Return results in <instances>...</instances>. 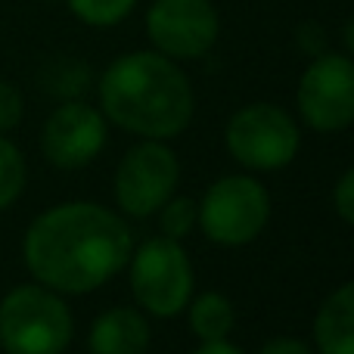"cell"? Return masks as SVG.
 Listing matches in <instances>:
<instances>
[{"mask_svg":"<svg viewBox=\"0 0 354 354\" xmlns=\"http://www.w3.org/2000/svg\"><path fill=\"white\" fill-rule=\"evenodd\" d=\"M109 122L100 109L81 100H62L41 131V153L59 171L87 168L106 147Z\"/></svg>","mask_w":354,"mask_h":354,"instance_id":"10","label":"cell"},{"mask_svg":"<svg viewBox=\"0 0 354 354\" xmlns=\"http://www.w3.org/2000/svg\"><path fill=\"white\" fill-rule=\"evenodd\" d=\"M295 47L301 50V53L308 56V59H314V56L326 53V47H330V35H326V28L320 22H301L299 28H295Z\"/></svg>","mask_w":354,"mask_h":354,"instance_id":"19","label":"cell"},{"mask_svg":"<svg viewBox=\"0 0 354 354\" xmlns=\"http://www.w3.org/2000/svg\"><path fill=\"white\" fill-rule=\"evenodd\" d=\"M149 320L143 311L118 305L103 311L91 324L87 348L91 354H147L149 348Z\"/></svg>","mask_w":354,"mask_h":354,"instance_id":"11","label":"cell"},{"mask_svg":"<svg viewBox=\"0 0 354 354\" xmlns=\"http://www.w3.org/2000/svg\"><path fill=\"white\" fill-rule=\"evenodd\" d=\"M333 205L336 214L345 221L348 227H354V168H348L333 187Z\"/></svg>","mask_w":354,"mask_h":354,"instance_id":"20","label":"cell"},{"mask_svg":"<svg viewBox=\"0 0 354 354\" xmlns=\"http://www.w3.org/2000/svg\"><path fill=\"white\" fill-rule=\"evenodd\" d=\"M100 112L115 128L143 140H171L189 128L196 112L187 72L159 50H134L100 75Z\"/></svg>","mask_w":354,"mask_h":354,"instance_id":"2","label":"cell"},{"mask_svg":"<svg viewBox=\"0 0 354 354\" xmlns=\"http://www.w3.org/2000/svg\"><path fill=\"white\" fill-rule=\"evenodd\" d=\"M189 314V330L199 342H218V339H227L236 326V308L227 299L224 292H199L189 299L187 305Z\"/></svg>","mask_w":354,"mask_h":354,"instance_id":"13","label":"cell"},{"mask_svg":"<svg viewBox=\"0 0 354 354\" xmlns=\"http://www.w3.org/2000/svg\"><path fill=\"white\" fill-rule=\"evenodd\" d=\"M75 336L66 299L41 283L16 286L0 299V351L62 354Z\"/></svg>","mask_w":354,"mask_h":354,"instance_id":"3","label":"cell"},{"mask_svg":"<svg viewBox=\"0 0 354 354\" xmlns=\"http://www.w3.org/2000/svg\"><path fill=\"white\" fill-rule=\"evenodd\" d=\"M193 354H245V351L236 348L230 339H218V342H199V348Z\"/></svg>","mask_w":354,"mask_h":354,"instance_id":"22","label":"cell"},{"mask_svg":"<svg viewBox=\"0 0 354 354\" xmlns=\"http://www.w3.org/2000/svg\"><path fill=\"white\" fill-rule=\"evenodd\" d=\"M131 292L140 311L171 320L187 311L193 299L196 274L187 249L177 239L153 236L140 243L128 258Z\"/></svg>","mask_w":354,"mask_h":354,"instance_id":"5","label":"cell"},{"mask_svg":"<svg viewBox=\"0 0 354 354\" xmlns=\"http://www.w3.org/2000/svg\"><path fill=\"white\" fill-rule=\"evenodd\" d=\"M218 35L221 16L212 0H153L147 10L149 44L174 62L205 56Z\"/></svg>","mask_w":354,"mask_h":354,"instance_id":"9","label":"cell"},{"mask_svg":"<svg viewBox=\"0 0 354 354\" xmlns=\"http://www.w3.org/2000/svg\"><path fill=\"white\" fill-rule=\"evenodd\" d=\"M258 354H314L311 345L301 342V339H292V336H277L270 342H264Z\"/></svg>","mask_w":354,"mask_h":354,"instance_id":"21","label":"cell"},{"mask_svg":"<svg viewBox=\"0 0 354 354\" xmlns=\"http://www.w3.org/2000/svg\"><path fill=\"white\" fill-rule=\"evenodd\" d=\"M134 236L100 202H59L28 224L22 258L35 283L59 295H87L128 268Z\"/></svg>","mask_w":354,"mask_h":354,"instance_id":"1","label":"cell"},{"mask_svg":"<svg viewBox=\"0 0 354 354\" xmlns=\"http://www.w3.org/2000/svg\"><path fill=\"white\" fill-rule=\"evenodd\" d=\"M87 84H91V66H84L81 59H72V56L50 59L41 68V87L50 97L78 100L87 91Z\"/></svg>","mask_w":354,"mask_h":354,"instance_id":"14","label":"cell"},{"mask_svg":"<svg viewBox=\"0 0 354 354\" xmlns=\"http://www.w3.org/2000/svg\"><path fill=\"white\" fill-rule=\"evenodd\" d=\"M196 227L208 243L239 249L261 236L270 221V193L252 174H224L196 202Z\"/></svg>","mask_w":354,"mask_h":354,"instance_id":"4","label":"cell"},{"mask_svg":"<svg viewBox=\"0 0 354 354\" xmlns=\"http://www.w3.org/2000/svg\"><path fill=\"white\" fill-rule=\"evenodd\" d=\"M22 112H25L22 91L12 81H0V134L16 128L22 122Z\"/></svg>","mask_w":354,"mask_h":354,"instance_id":"18","label":"cell"},{"mask_svg":"<svg viewBox=\"0 0 354 354\" xmlns=\"http://www.w3.org/2000/svg\"><path fill=\"white\" fill-rule=\"evenodd\" d=\"M72 16L91 28H112L134 12L137 0H66Z\"/></svg>","mask_w":354,"mask_h":354,"instance_id":"16","label":"cell"},{"mask_svg":"<svg viewBox=\"0 0 354 354\" xmlns=\"http://www.w3.org/2000/svg\"><path fill=\"white\" fill-rule=\"evenodd\" d=\"M227 153L245 171H280L301 149L299 122L277 103H249L227 118Z\"/></svg>","mask_w":354,"mask_h":354,"instance_id":"6","label":"cell"},{"mask_svg":"<svg viewBox=\"0 0 354 354\" xmlns=\"http://www.w3.org/2000/svg\"><path fill=\"white\" fill-rule=\"evenodd\" d=\"M156 214H159L162 236L177 239V243H183V239L189 236V230L196 227V218H199L196 202L189 199V196H171V199H168Z\"/></svg>","mask_w":354,"mask_h":354,"instance_id":"17","label":"cell"},{"mask_svg":"<svg viewBox=\"0 0 354 354\" xmlns=\"http://www.w3.org/2000/svg\"><path fill=\"white\" fill-rule=\"evenodd\" d=\"M25 180H28V168L22 149L0 134V212H6L22 196Z\"/></svg>","mask_w":354,"mask_h":354,"instance_id":"15","label":"cell"},{"mask_svg":"<svg viewBox=\"0 0 354 354\" xmlns=\"http://www.w3.org/2000/svg\"><path fill=\"white\" fill-rule=\"evenodd\" d=\"M317 354H354V280L336 286L314 317Z\"/></svg>","mask_w":354,"mask_h":354,"instance_id":"12","label":"cell"},{"mask_svg":"<svg viewBox=\"0 0 354 354\" xmlns=\"http://www.w3.org/2000/svg\"><path fill=\"white\" fill-rule=\"evenodd\" d=\"M342 41H345V50H348V56L354 59V12H351V19L345 22V28H342Z\"/></svg>","mask_w":354,"mask_h":354,"instance_id":"23","label":"cell"},{"mask_svg":"<svg viewBox=\"0 0 354 354\" xmlns=\"http://www.w3.org/2000/svg\"><path fill=\"white\" fill-rule=\"evenodd\" d=\"M301 124L317 134H336L354 124V59L348 53H320L308 62L295 87Z\"/></svg>","mask_w":354,"mask_h":354,"instance_id":"7","label":"cell"},{"mask_svg":"<svg viewBox=\"0 0 354 354\" xmlns=\"http://www.w3.org/2000/svg\"><path fill=\"white\" fill-rule=\"evenodd\" d=\"M180 162L165 140H140L115 168V202L131 218H149L174 196Z\"/></svg>","mask_w":354,"mask_h":354,"instance_id":"8","label":"cell"}]
</instances>
